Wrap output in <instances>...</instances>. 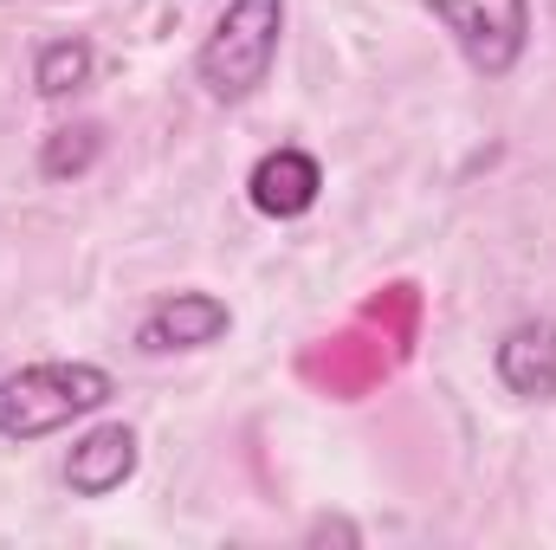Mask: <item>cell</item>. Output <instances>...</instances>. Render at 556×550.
Masks as SVG:
<instances>
[{"mask_svg":"<svg viewBox=\"0 0 556 550\" xmlns=\"http://www.w3.org/2000/svg\"><path fill=\"white\" fill-rule=\"evenodd\" d=\"M117 376L104 363H26L0 376V440H46L85 414L111 409Z\"/></svg>","mask_w":556,"mask_h":550,"instance_id":"7a4b0ae2","label":"cell"},{"mask_svg":"<svg viewBox=\"0 0 556 550\" xmlns=\"http://www.w3.org/2000/svg\"><path fill=\"white\" fill-rule=\"evenodd\" d=\"M317 195H324V168H317V155L311 149H266L260 162H253V175H247V201L266 214V221H298V214H311L317 208Z\"/></svg>","mask_w":556,"mask_h":550,"instance_id":"8992f818","label":"cell"},{"mask_svg":"<svg viewBox=\"0 0 556 550\" xmlns=\"http://www.w3.org/2000/svg\"><path fill=\"white\" fill-rule=\"evenodd\" d=\"M233 330V311L227 298L214 291H175L162 304H149L137 324V350L142 357H175V350H207Z\"/></svg>","mask_w":556,"mask_h":550,"instance_id":"277c9868","label":"cell"},{"mask_svg":"<svg viewBox=\"0 0 556 550\" xmlns=\"http://www.w3.org/2000/svg\"><path fill=\"white\" fill-rule=\"evenodd\" d=\"M142 466V440L130 421H104V427H91V434H78L72 440V453H65V486L78 492V499H111V492H124L130 479H137Z\"/></svg>","mask_w":556,"mask_h":550,"instance_id":"5b68a950","label":"cell"},{"mask_svg":"<svg viewBox=\"0 0 556 550\" xmlns=\"http://www.w3.org/2000/svg\"><path fill=\"white\" fill-rule=\"evenodd\" d=\"M91 85V46L85 39H46L33 59V91L39 98H72Z\"/></svg>","mask_w":556,"mask_h":550,"instance_id":"ba28073f","label":"cell"},{"mask_svg":"<svg viewBox=\"0 0 556 550\" xmlns=\"http://www.w3.org/2000/svg\"><path fill=\"white\" fill-rule=\"evenodd\" d=\"M285 46V0H227L194 52V78L214 104H247L266 91Z\"/></svg>","mask_w":556,"mask_h":550,"instance_id":"6da1fadb","label":"cell"},{"mask_svg":"<svg viewBox=\"0 0 556 550\" xmlns=\"http://www.w3.org/2000/svg\"><path fill=\"white\" fill-rule=\"evenodd\" d=\"M492 370L498 383L518 396V402H551L556 396V324L551 317H525L498 337L492 350Z\"/></svg>","mask_w":556,"mask_h":550,"instance_id":"52a82bcc","label":"cell"},{"mask_svg":"<svg viewBox=\"0 0 556 550\" xmlns=\"http://www.w3.org/2000/svg\"><path fill=\"white\" fill-rule=\"evenodd\" d=\"M98 149H104V137H98L91 124H78V130H52V137H46V149H39V175H46V182L85 175V168L98 162Z\"/></svg>","mask_w":556,"mask_h":550,"instance_id":"9c48e42d","label":"cell"},{"mask_svg":"<svg viewBox=\"0 0 556 550\" xmlns=\"http://www.w3.org/2000/svg\"><path fill=\"white\" fill-rule=\"evenodd\" d=\"M479 78H511L531 46V0H420Z\"/></svg>","mask_w":556,"mask_h":550,"instance_id":"3957f363","label":"cell"},{"mask_svg":"<svg viewBox=\"0 0 556 550\" xmlns=\"http://www.w3.org/2000/svg\"><path fill=\"white\" fill-rule=\"evenodd\" d=\"M311 538H350V545H356V532H350L343 518H337V525H330V518H317V525H311Z\"/></svg>","mask_w":556,"mask_h":550,"instance_id":"30bf717a","label":"cell"}]
</instances>
